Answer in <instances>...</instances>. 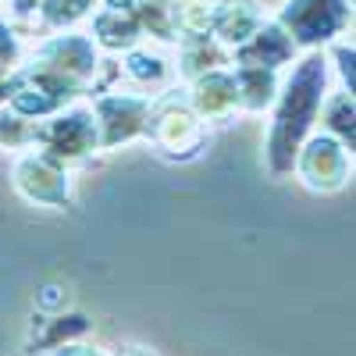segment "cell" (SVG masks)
Segmentation results:
<instances>
[{
    "label": "cell",
    "mask_w": 356,
    "mask_h": 356,
    "mask_svg": "<svg viewBox=\"0 0 356 356\" xmlns=\"http://www.w3.org/2000/svg\"><path fill=\"white\" fill-rule=\"evenodd\" d=\"M324 82H328V65H324L321 54H310L307 61L296 65L285 93H282L278 118H275V136H271V154H275L278 168H285L292 161L296 146L307 136L314 114L324 100Z\"/></svg>",
    "instance_id": "6da1fadb"
},
{
    "label": "cell",
    "mask_w": 356,
    "mask_h": 356,
    "mask_svg": "<svg viewBox=\"0 0 356 356\" xmlns=\"http://www.w3.org/2000/svg\"><path fill=\"white\" fill-rule=\"evenodd\" d=\"M349 22V0H289L278 15V29L292 47H321L335 40Z\"/></svg>",
    "instance_id": "7a4b0ae2"
},
{
    "label": "cell",
    "mask_w": 356,
    "mask_h": 356,
    "mask_svg": "<svg viewBox=\"0 0 356 356\" xmlns=\"http://www.w3.org/2000/svg\"><path fill=\"white\" fill-rule=\"evenodd\" d=\"M257 29H260V11H257V4H250V0H235V4L218 8V33H221V40L243 47Z\"/></svg>",
    "instance_id": "3957f363"
},
{
    "label": "cell",
    "mask_w": 356,
    "mask_h": 356,
    "mask_svg": "<svg viewBox=\"0 0 356 356\" xmlns=\"http://www.w3.org/2000/svg\"><path fill=\"white\" fill-rule=\"evenodd\" d=\"M15 54H18V40L11 36V29L0 22V68L11 65V61H15Z\"/></svg>",
    "instance_id": "277c9868"
}]
</instances>
